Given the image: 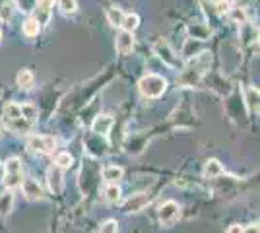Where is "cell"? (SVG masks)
<instances>
[{
	"mask_svg": "<svg viewBox=\"0 0 260 233\" xmlns=\"http://www.w3.org/2000/svg\"><path fill=\"white\" fill-rule=\"evenodd\" d=\"M210 62H212V56L206 51H200L198 55L190 56L188 64L184 66L181 76L177 78V82L181 86H184V88H194V86H198L202 76L206 74V70L210 68Z\"/></svg>",
	"mask_w": 260,
	"mask_h": 233,
	"instance_id": "obj_1",
	"label": "cell"
},
{
	"mask_svg": "<svg viewBox=\"0 0 260 233\" xmlns=\"http://www.w3.org/2000/svg\"><path fill=\"white\" fill-rule=\"evenodd\" d=\"M138 89L144 97L148 99H155V97H161L167 89V80L157 74H146L138 82Z\"/></svg>",
	"mask_w": 260,
	"mask_h": 233,
	"instance_id": "obj_2",
	"label": "cell"
},
{
	"mask_svg": "<svg viewBox=\"0 0 260 233\" xmlns=\"http://www.w3.org/2000/svg\"><path fill=\"white\" fill-rule=\"evenodd\" d=\"M23 181V165L18 157H10L6 163H4V177H2V183L6 189H16L20 187Z\"/></svg>",
	"mask_w": 260,
	"mask_h": 233,
	"instance_id": "obj_3",
	"label": "cell"
},
{
	"mask_svg": "<svg viewBox=\"0 0 260 233\" xmlns=\"http://www.w3.org/2000/svg\"><path fill=\"white\" fill-rule=\"evenodd\" d=\"M54 146H56V142H54L53 136L33 134V136L27 138V150L33 152V154H51L54 150Z\"/></svg>",
	"mask_w": 260,
	"mask_h": 233,
	"instance_id": "obj_4",
	"label": "cell"
},
{
	"mask_svg": "<svg viewBox=\"0 0 260 233\" xmlns=\"http://www.w3.org/2000/svg\"><path fill=\"white\" fill-rule=\"evenodd\" d=\"M179 214H181L179 204L175 200H167V202H163V206L159 208V220H161L163 225H171L179 218Z\"/></svg>",
	"mask_w": 260,
	"mask_h": 233,
	"instance_id": "obj_5",
	"label": "cell"
},
{
	"mask_svg": "<svg viewBox=\"0 0 260 233\" xmlns=\"http://www.w3.org/2000/svg\"><path fill=\"white\" fill-rule=\"evenodd\" d=\"M153 51H155V55L159 56L167 66L175 68L177 64H179V62H177V55H175V51L169 47L167 41H157V43L153 45Z\"/></svg>",
	"mask_w": 260,
	"mask_h": 233,
	"instance_id": "obj_6",
	"label": "cell"
},
{
	"mask_svg": "<svg viewBox=\"0 0 260 233\" xmlns=\"http://www.w3.org/2000/svg\"><path fill=\"white\" fill-rule=\"evenodd\" d=\"M150 204V196L146 192H140V194H134L130 196L124 204H122V210L128 212V214H136V212H142L146 206Z\"/></svg>",
	"mask_w": 260,
	"mask_h": 233,
	"instance_id": "obj_7",
	"label": "cell"
},
{
	"mask_svg": "<svg viewBox=\"0 0 260 233\" xmlns=\"http://www.w3.org/2000/svg\"><path fill=\"white\" fill-rule=\"evenodd\" d=\"M51 12H53V0H37L35 2V20L41 27L49 23Z\"/></svg>",
	"mask_w": 260,
	"mask_h": 233,
	"instance_id": "obj_8",
	"label": "cell"
},
{
	"mask_svg": "<svg viewBox=\"0 0 260 233\" xmlns=\"http://www.w3.org/2000/svg\"><path fill=\"white\" fill-rule=\"evenodd\" d=\"M117 51H119L120 55H130L132 51H134V35L130 34V31H119L117 34Z\"/></svg>",
	"mask_w": 260,
	"mask_h": 233,
	"instance_id": "obj_9",
	"label": "cell"
},
{
	"mask_svg": "<svg viewBox=\"0 0 260 233\" xmlns=\"http://www.w3.org/2000/svg\"><path fill=\"white\" fill-rule=\"evenodd\" d=\"M113 117L111 115H99L95 117V121L91 124V132L98 134V136H107L109 130H111V126H113Z\"/></svg>",
	"mask_w": 260,
	"mask_h": 233,
	"instance_id": "obj_10",
	"label": "cell"
},
{
	"mask_svg": "<svg viewBox=\"0 0 260 233\" xmlns=\"http://www.w3.org/2000/svg\"><path fill=\"white\" fill-rule=\"evenodd\" d=\"M47 177H49V187L53 190L54 194H60L62 192V187H64V181H62V169L60 167H51L49 169V173H47Z\"/></svg>",
	"mask_w": 260,
	"mask_h": 233,
	"instance_id": "obj_11",
	"label": "cell"
},
{
	"mask_svg": "<svg viewBox=\"0 0 260 233\" xmlns=\"http://www.w3.org/2000/svg\"><path fill=\"white\" fill-rule=\"evenodd\" d=\"M22 189H23V194L29 200L43 198V189H41V185L35 179H25V181H22Z\"/></svg>",
	"mask_w": 260,
	"mask_h": 233,
	"instance_id": "obj_12",
	"label": "cell"
},
{
	"mask_svg": "<svg viewBox=\"0 0 260 233\" xmlns=\"http://www.w3.org/2000/svg\"><path fill=\"white\" fill-rule=\"evenodd\" d=\"M212 35V29L208 27L206 23H190L188 25V37L196 39V41H206Z\"/></svg>",
	"mask_w": 260,
	"mask_h": 233,
	"instance_id": "obj_13",
	"label": "cell"
},
{
	"mask_svg": "<svg viewBox=\"0 0 260 233\" xmlns=\"http://www.w3.org/2000/svg\"><path fill=\"white\" fill-rule=\"evenodd\" d=\"M258 97L260 93L256 88L250 86V88L245 89V101H247V107H249L250 113H258Z\"/></svg>",
	"mask_w": 260,
	"mask_h": 233,
	"instance_id": "obj_14",
	"label": "cell"
},
{
	"mask_svg": "<svg viewBox=\"0 0 260 233\" xmlns=\"http://www.w3.org/2000/svg\"><path fill=\"white\" fill-rule=\"evenodd\" d=\"M122 175H124V171L119 165H107L103 169V179L107 183H119L120 179H122Z\"/></svg>",
	"mask_w": 260,
	"mask_h": 233,
	"instance_id": "obj_15",
	"label": "cell"
},
{
	"mask_svg": "<svg viewBox=\"0 0 260 233\" xmlns=\"http://www.w3.org/2000/svg\"><path fill=\"white\" fill-rule=\"evenodd\" d=\"M14 8H16V2L14 0H0V22L2 23L10 22Z\"/></svg>",
	"mask_w": 260,
	"mask_h": 233,
	"instance_id": "obj_16",
	"label": "cell"
},
{
	"mask_svg": "<svg viewBox=\"0 0 260 233\" xmlns=\"http://www.w3.org/2000/svg\"><path fill=\"white\" fill-rule=\"evenodd\" d=\"M6 124H8V128H10L12 132H18V134L29 132V128H31V122L25 121L23 117H20V119H14V121H6Z\"/></svg>",
	"mask_w": 260,
	"mask_h": 233,
	"instance_id": "obj_17",
	"label": "cell"
},
{
	"mask_svg": "<svg viewBox=\"0 0 260 233\" xmlns=\"http://www.w3.org/2000/svg\"><path fill=\"white\" fill-rule=\"evenodd\" d=\"M223 173V167L217 159H208L206 167H204V177L206 179H216Z\"/></svg>",
	"mask_w": 260,
	"mask_h": 233,
	"instance_id": "obj_18",
	"label": "cell"
},
{
	"mask_svg": "<svg viewBox=\"0 0 260 233\" xmlns=\"http://www.w3.org/2000/svg\"><path fill=\"white\" fill-rule=\"evenodd\" d=\"M12 206H14V192L10 189H6V192L0 194V216L10 214Z\"/></svg>",
	"mask_w": 260,
	"mask_h": 233,
	"instance_id": "obj_19",
	"label": "cell"
},
{
	"mask_svg": "<svg viewBox=\"0 0 260 233\" xmlns=\"http://www.w3.org/2000/svg\"><path fill=\"white\" fill-rule=\"evenodd\" d=\"M138 25H140V16L138 14H124V18H122V23H120V27L124 29V31H134V29H138Z\"/></svg>",
	"mask_w": 260,
	"mask_h": 233,
	"instance_id": "obj_20",
	"label": "cell"
},
{
	"mask_svg": "<svg viewBox=\"0 0 260 233\" xmlns=\"http://www.w3.org/2000/svg\"><path fill=\"white\" fill-rule=\"evenodd\" d=\"M122 18H124V12L120 10L119 6H109L107 8V20L113 27H120Z\"/></svg>",
	"mask_w": 260,
	"mask_h": 233,
	"instance_id": "obj_21",
	"label": "cell"
},
{
	"mask_svg": "<svg viewBox=\"0 0 260 233\" xmlns=\"http://www.w3.org/2000/svg\"><path fill=\"white\" fill-rule=\"evenodd\" d=\"M228 16L233 20V22H237V23H247V12H245V8L243 6H231L228 10Z\"/></svg>",
	"mask_w": 260,
	"mask_h": 233,
	"instance_id": "obj_22",
	"label": "cell"
},
{
	"mask_svg": "<svg viewBox=\"0 0 260 233\" xmlns=\"http://www.w3.org/2000/svg\"><path fill=\"white\" fill-rule=\"evenodd\" d=\"M33 82H35V78H33L31 70H22V72L18 74V86L22 89L33 88Z\"/></svg>",
	"mask_w": 260,
	"mask_h": 233,
	"instance_id": "obj_23",
	"label": "cell"
},
{
	"mask_svg": "<svg viewBox=\"0 0 260 233\" xmlns=\"http://www.w3.org/2000/svg\"><path fill=\"white\" fill-rule=\"evenodd\" d=\"M22 117V109L18 103H8L4 107V121H14V119H20Z\"/></svg>",
	"mask_w": 260,
	"mask_h": 233,
	"instance_id": "obj_24",
	"label": "cell"
},
{
	"mask_svg": "<svg viewBox=\"0 0 260 233\" xmlns=\"http://www.w3.org/2000/svg\"><path fill=\"white\" fill-rule=\"evenodd\" d=\"M23 35H27V37H35V35L39 34V29H41V25L37 23L35 18H29V20H25L23 22Z\"/></svg>",
	"mask_w": 260,
	"mask_h": 233,
	"instance_id": "obj_25",
	"label": "cell"
},
{
	"mask_svg": "<svg viewBox=\"0 0 260 233\" xmlns=\"http://www.w3.org/2000/svg\"><path fill=\"white\" fill-rule=\"evenodd\" d=\"M20 109H22L23 119H25V121H29L33 124L35 119H37V107L31 105V103H23V105H20Z\"/></svg>",
	"mask_w": 260,
	"mask_h": 233,
	"instance_id": "obj_26",
	"label": "cell"
},
{
	"mask_svg": "<svg viewBox=\"0 0 260 233\" xmlns=\"http://www.w3.org/2000/svg\"><path fill=\"white\" fill-rule=\"evenodd\" d=\"M105 200L113 202V204L120 200V189L117 187V183H109V187L105 189Z\"/></svg>",
	"mask_w": 260,
	"mask_h": 233,
	"instance_id": "obj_27",
	"label": "cell"
},
{
	"mask_svg": "<svg viewBox=\"0 0 260 233\" xmlns=\"http://www.w3.org/2000/svg\"><path fill=\"white\" fill-rule=\"evenodd\" d=\"M58 8L62 14L70 16V14H76L78 12V0H58Z\"/></svg>",
	"mask_w": 260,
	"mask_h": 233,
	"instance_id": "obj_28",
	"label": "cell"
},
{
	"mask_svg": "<svg viewBox=\"0 0 260 233\" xmlns=\"http://www.w3.org/2000/svg\"><path fill=\"white\" fill-rule=\"evenodd\" d=\"M72 155L70 154H66V152H62V154H58L56 155V159H54V163H56V167H60V169H66V167H70L72 165Z\"/></svg>",
	"mask_w": 260,
	"mask_h": 233,
	"instance_id": "obj_29",
	"label": "cell"
},
{
	"mask_svg": "<svg viewBox=\"0 0 260 233\" xmlns=\"http://www.w3.org/2000/svg\"><path fill=\"white\" fill-rule=\"evenodd\" d=\"M194 53H198V47H196V39H186V43L183 47V55L184 56H194Z\"/></svg>",
	"mask_w": 260,
	"mask_h": 233,
	"instance_id": "obj_30",
	"label": "cell"
},
{
	"mask_svg": "<svg viewBox=\"0 0 260 233\" xmlns=\"http://www.w3.org/2000/svg\"><path fill=\"white\" fill-rule=\"evenodd\" d=\"M35 2H37V0H18V8L22 12H27V14H29V12L35 10Z\"/></svg>",
	"mask_w": 260,
	"mask_h": 233,
	"instance_id": "obj_31",
	"label": "cell"
},
{
	"mask_svg": "<svg viewBox=\"0 0 260 233\" xmlns=\"http://www.w3.org/2000/svg\"><path fill=\"white\" fill-rule=\"evenodd\" d=\"M117 222L115 220H109V222H105L103 225H101V233H117Z\"/></svg>",
	"mask_w": 260,
	"mask_h": 233,
	"instance_id": "obj_32",
	"label": "cell"
},
{
	"mask_svg": "<svg viewBox=\"0 0 260 233\" xmlns=\"http://www.w3.org/2000/svg\"><path fill=\"white\" fill-rule=\"evenodd\" d=\"M216 8H217V14H228V10L231 8V2L229 0H219L216 4Z\"/></svg>",
	"mask_w": 260,
	"mask_h": 233,
	"instance_id": "obj_33",
	"label": "cell"
},
{
	"mask_svg": "<svg viewBox=\"0 0 260 233\" xmlns=\"http://www.w3.org/2000/svg\"><path fill=\"white\" fill-rule=\"evenodd\" d=\"M243 233H260L258 231V223H250L247 229H243Z\"/></svg>",
	"mask_w": 260,
	"mask_h": 233,
	"instance_id": "obj_34",
	"label": "cell"
},
{
	"mask_svg": "<svg viewBox=\"0 0 260 233\" xmlns=\"http://www.w3.org/2000/svg\"><path fill=\"white\" fill-rule=\"evenodd\" d=\"M228 233H243V227H241V225H237V223H235V225H231V227H229Z\"/></svg>",
	"mask_w": 260,
	"mask_h": 233,
	"instance_id": "obj_35",
	"label": "cell"
},
{
	"mask_svg": "<svg viewBox=\"0 0 260 233\" xmlns=\"http://www.w3.org/2000/svg\"><path fill=\"white\" fill-rule=\"evenodd\" d=\"M2 177H4V163L0 161V181H2Z\"/></svg>",
	"mask_w": 260,
	"mask_h": 233,
	"instance_id": "obj_36",
	"label": "cell"
},
{
	"mask_svg": "<svg viewBox=\"0 0 260 233\" xmlns=\"http://www.w3.org/2000/svg\"><path fill=\"white\" fill-rule=\"evenodd\" d=\"M0 39H2V31H0Z\"/></svg>",
	"mask_w": 260,
	"mask_h": 233,
	"instance_id": "obj_37",
	"label": "cell"
}]
</instances>
